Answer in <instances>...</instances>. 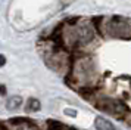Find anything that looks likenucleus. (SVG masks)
<instances>
[{"label":"nucleus","mask_w":131,"mask_h":130,"mask_svg":"<svg viewBox=\"0 0 131 130\" xmlns=\"http://www.w3.org/2000/svg\"><path fill=\"white\" fill-rule=\"evenodd\" d=\"M94 127L97 130H116L112 121L106 120L105 117H96L94 118Z\"/></svg>","instance_id":"2"},{"label":"nucleus","mask_w":131,"mask_h":130,"mask_svg":"<svg viewBox=\"0 0 131 130\" xmlns=\"http://www.w3.org/2000/svg\"><path fill=\"white\" fill-rule=\"evenodd\" d=\"M65 114L71 115V117H75V115H77V111H69V109H65Z\"/></svg>","instance_id":"6"},{"label":"nucleus","mask_w":131,"mask_h":130,"mask_svg":"<svg viewBox=\"0 0 131 130\" xmlns=\"http://www.w3.org/2000/svg\"><path fill=\"white\" fill-rule=\"evenodd\" d=\"M5 64H6V58L3 55H0V67H3Z\"/></svg>","instance_id":"7"},{"label":"nucleus","mask_w":131,"mask_h":130,"mask_svg":"<svg viewBox=\"0 0 131 130\" xmlns=\"http://www.w3.org/2000/svg\"><path fill=\"white\" fill-rule=\"evenodd\" d=\"M27 112H37L38 109H40V100L38 99H34V98H31V99H28V102H27Z\"/></svg>","instance_id":"4"},{"label":"nucleus","mask_w":131,"mask_h":130,"mask_svg":"<svg viewBox=\"0 0 131 130\" xmlns=\"http://www.w3.org/2000/svg\"><path fill=\"white\" fill-rule=\"evenodd\" d=\"M93 37H94V33H93L91 27H89V25L81 27V28H80V31H78V40H80V43H83V44L89 43Z\"/></svg>","instance_id":"1"},{"label":"nucleus","mask_w":131,"mask_h":130,"mask_svg":"<svg viewBox=\"0 0 131 130\" xmlns=\"http://www.w3.org/2000/svg\"><path fill=\"white\" fill-rule=\"evenodd\" d=\"M16 130H38V129H37L34 124H31V123H22L21 126L16 127Z\"/></svg>","instance_id":"5"},{"label":"nucleus","mask_w":131,"mask_h":130,"mask_svg":"<svg viewBox=\"0 0 131 130\" xmlns=\"http://www.w3.org/2000/svg\"><path fill=\"white\" fill-rule=\"evenodd\" d=\"M22 105V98L21 96H10L6 102V108L9 111H13V109H18L19 106Z\"/></svg>","instance_id":"3"}]
</instances>
